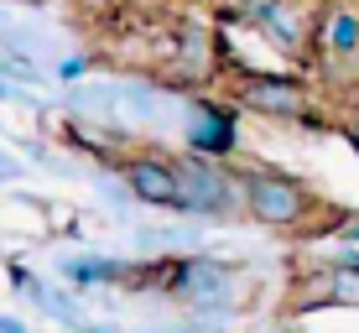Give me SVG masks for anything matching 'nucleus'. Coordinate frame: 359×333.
I'll return each instance as SVG.
<instances>
[{
  "label": "nucleus",
  "mask_w": 359,
  "mask_h": 333,
  "mask_svg": "<svg viewBox=\"0 0 359 333\" xmlns=\"http://www.w3.org/2000/svg\"><path fill=\"white\" fill-rule=\"evenodd\" d=\"M177 130L188 141V151H203V156H234L240 151L234 109L219 104V100H203V94H188L177 104Z\"/></svg>",
  "instance_id": "obj_6"
},
{
  "label": "nucleus",
  "mask_w": 359,
  "mask_h": 333,
  "mask_svg": "<svg viewBox=\"0 0 359 333\" xmlns=\"http://www.w3.org/2000/svg\"><path fill=\"white\" fill-rule=\"evenodd\" d=\"M73 333H115V328H99V323H83V328H73Z\"/></svg>",
  "instance_id": "obj_21"
},
{
  "label": "nucleus",
  "mask_w": 359,
  "mask_h": 333,
  "mask_svg": "<svg viewBox=\"0 0 359 333\" xmlns=\"http://www.w3.org/2000/svg\"><path fill=\"white\" fill-rule=\"evenodd\" d=\"M172 73H177V79H188V83L208 79V73H214V42H208L203 32H177V47H172Z\"/></svg>",
  "instance_id": "obj_13"
},
{
  "label": "nucleus",
  "mask_w": 359,
  "mask_h": 333,
  "mask_svg": "<svg viewBox=\"0 0 359 333\" xmlns=\"http://www.w3.org/2000/svg\"><path fill=\"white\" fill-rule=\"evenodd\" d=\"M245 214L266 229L297 234L323 214V203L302 177H292L281 167H245Z\"/></svg>",
  "instance_id": "obj_2"
},
{
  "label": "nucleus",
  "mask_w": 359,
  "mask_h": 333,
  "mask_svg": "<svg viewBox=\"0 0 359 333\" xmlns=\"http://www.w3.org/2000/svg\"><path fill=\"white\" fill-rule=\"evenodd\" d=\"M63 104H68L73 120H83V125H115L120 83H68Z\"/></svg>",
  "instance_id": "obj_11"
},
{
  "label": "nucleus",
  "mask_w": 359,
  "mask_h": 333,
  "mask_svg": "<svg viewBox=\"0 0 359 333\" xmlns=\"http://www.w3.org/2000/svg\"><path fill=\"white\" fill-rule=\"evenodd\" d=\"M234 104L261 120H276V125H313L318 120L313 89L302 79H292V73H240Z\"/></svg>",
  "instance_id": "obj_4"
},
{
  "label": "nucleus",
  "mask_w": 359,
  "mask_h": 333,
  "mask_svg": "<svg viewBox=\"0 0 359 333\" xmlns=\"http://www.w3.org/2000/svg\"><path fill=\"white\" fill-rule=\"evenodd\" d=\"M172 100L162 94V83H120V104H115V130H135V125H156V115H162Z\"/></svg>",
  "instance_id": "obj_10"
},
{
  "label": "nucleus",
  "mask_w": 359,
  "mask_h": 333,
  "mask_svg": "<svg viewBox=\"0 0 359 333\" xmlns=\"http://www.w3.org/2000/svg\"><path fill=\"white\" fill-rule=\"evenodd\" d=\"M57 271H63V281H73V287H104V281L126 287L130 281V261H115V255H63Z\"/></svg>",
  "instance_id": "obj_12"
},
{
  "label": "nucleus",
  "mask_w": 359,
  "mask_h": 333,
  "mask_svg": "<svg viewBox=\"0 0 359 333\" xmlns=\"http://www.w3.org/2000/svg\"><path fill=\"white\" fill-rule=\"evenodd\" d=\"M234 292H240L234 271L224 261H214V255L193 250V255H177V266H172V292L167 297H177L193 318H203V323H219V318L234 313Z\"/></svg>",
  "instance_id": "obj_3"
},
{
  "label": "nucleus",
  "mask_w": 359,
  "mask_h": 333,
  "mask_svg": "<svg viewBox=\"0 0 359 333\" xmlns=\"http://www.w3.org/2000/svg\"><path fill=\"white\" fill-rule=\"evenodd\" d=\"M177 214L182 219H250L245 214V167H224V156L182 151L177 156Z\"/></svg>",
  "instance_id": "obj_1"
},
{
  "label": "nucleus",
  "mask_w": 359,
  "mask_h": 333,
  "mask_svg": "<svg viewBox=\"0 0 359 333\" xmlns=\"http://www.w3.org/2000/svg\"><path fill=\"white\" fill-rule=\"evenodd\" d=\"M344 245H359V224H344Z\"/></svg>",
  "instance_id": "obj_19"
},
{
  "label": "nucleus",
  "mask_w": 359,
  "mask_h": 333,
  "mask_svg": "<svg viewBox=\"0 0 359 333\" xmlns=\"http://www.w3.org/2000/svg\"><path fill=\"white\" fill-rule=\"evenodd\" d=\"M344 135H349V146H354V151H359V120H354V125H349V130H344Z\"/></svg>",
  "instance_id": "obj_20"
},
{
  "label": "nucleus",
  "mask_w": 359,
  "mask_h": 333,
  "mask_svg": "<svg viewBox=\"0 0 359 333\" xmlns=\"http://www.w3.org/2000/svg\"><path fill=\"white\" fill-rule=\"evenodd\" d=\"M11 287H16V297L21 302H32L36 313H47L53 323H68V328H83V313H79V302L68 297V292H53L47 281H36L27 266H11Z\"/></svg>",
  "instance_id": "obj_9"
},
{
  "label": "nucleus",
  "mask_w": 359,
  "mask_h": 333,
  "mask_svg": "<svg viewBox=\"0 0 359 333\" xmlns=\"http://www.w3.org/2000/svg\"><path fill=\"white\" fill-rule=\"evenodd\" d=\"M120 177H126V193L146 208H172L177 214V156L162 151H130L120 162Z\"/></svg>",
  "instance_id": "obj_7"
},
{
  "label": "nucleus",
  "mask_w": 359,
  "mask_h": 333,
  "mask_svg": "<svg viewBox=\"0 0 359 333\" xmlns=\"http://www.w3.org/2000/svg\"><path fill=\"white\" fill-rule=\"evenodd\" d=\"M83 73H89V57H57V68H53V79L57 83H83Z\"/></svg>",
  "instance_id": "obj_15"
},
{
  "label": "nucleus",
  "mask_w": 359,
  "mask_h": 333,
  "mask_svg": "<svg viewBox=\"0 0 359 333\" xmlns=\"http://www.w3.org/2000/svg\"><path fill=\"white\" fill-rule=\"evenodd\" d=\"M0 333H32L21 318H11V313H0Z\"/></svg>",
  "instance_id": "obj_18"
},
{
  "label": "nucleus",
  "mask_w": 359,
  "mask_h": 333,
  "mask_svg": "<svg viewBox=\"0 0 359 333\" xmlns=\"http://www.w3.org/2000/svg\"><path fill=\"white\" fill-rule=\"evenodd\" d=\"M21 172H27V167L16 162V151H6V146H0V182H16Z\"/></svg>",
  "instance_id": "obj_16"
},
{
  "label": "nucleus",
  "mask_w": 359,
  "mask_h": 333,
  "mask_svg": "<svg viewBox=\"0 0 359 333\" xmlns=\"http://www.w3.org/2000/svg\"><path fill=\"white\" fill-rule=\"evenodd\" d=\"M313 53L323 57V63H359V6L333 0L323 16H318Z\"/></svg>",
  "instance_id": "obj_8"
},
{
  "label": "nucleus",
  "mask_w": 359,
  "mask_h": 333,
  "mask_svg": "<svg viewBox=\"0 0 359 333\" xmlns=\"http://www.w3.org/2000/svg\"><path fill=\"white\" fill-rule=\"evenodd\" d=\"M328 266H339V271H359V245H344V250L333 255Z\"/></svg>",
  "instance_id": "obj_17"
},
{
  "label": "nucleus",
  "mask_w": 359,
  "mask_h": 333,
  "mask_svg": "<svg viewBox=\"0 0 359 333\" xmlns=\"http://www.w3.org/2000/svg\"><path fill=\"white\" fill-rule=\"evenodd\" d=\"M234 16L250 21V27L261 32L276 53H287V57H307V53H313L318 21H313V11H307L302 0H240Z\"/></svg>",
  "instance_id": "obj_5"
},
{
  "label": "nucleus",
  "mask_w": 359,
  "mask_h": 333,
  "mask_svg": "<svg viewBox=\"0 0 359 333\" xmlns=\"http://www.w3.org/2000/svg\"><path fill=\"white\" fill-rule=\"evenodd\" d=\"M333 307H359V271L333 266Z\"/></svg>",
  "instance_id": "obj_14"
}]
</instances>
